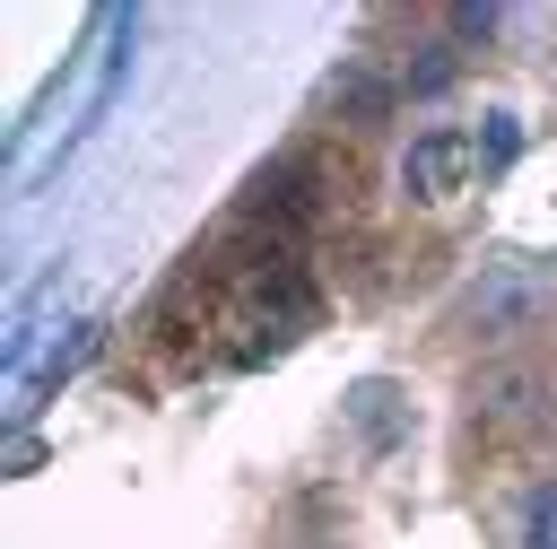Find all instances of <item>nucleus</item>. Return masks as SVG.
Listing matches in <instances>:
<instances>
[{
  "mask_svg": "<svg viewBox=\"0 0 557 549\" xmlns=\"http://www.w3.org/2000/svg\"><path fill=\"white\" fill-rule=\"evenodd\" d=\"M313 322H322V296H313V279L296 270V253H252V279H244L235 322H226V331H235L226 357H235V366H261V357L296 349Z\"/></svg>",
  "mask_w": 557,
  "mask_h": 549,
  "instance_id": "f257e3e1",
  "label": "nucleus"
},
{
  "mask_svg": "<svg viewBox=\"0 0 557 549\" xmlns=\"http://www.w3.org/2000/svg\"><path fill=\"white\" fill-rule=\"evenodd\" d=\"M540 314H548V279L522 270V261H487L470 279V296H461V331H479V340H513Z\"/></svg>",
  "mask_w": 557,
  "mask_h": 549,
  "instance_id": "f03ea898",
  "label": "nucleus"
},
{
  "mask_svg": "<svg viewBox=\"0 0 557 549\" xmlns=\"http://www.w3.org/2000/svg\"><path fill=\"white\" fill-rule=\"evenodd\" d=\"M470 166H479V139L453 131V122H435V131L409 139V157H400V192H409V200H453Z\"/></svg>",
  "mask_w": 557,
  "mask_h": 549,
  "instance_id": "7ed1b4c3",
  "label": "nucleus"
},
{
  "mask_svg": "<svg viewBox=\"0 0 557 549\" xmlns=\"http://www.w3.org/2000/svg\"><path fill=\"white\" fill-rule=\"evenodd\" d=\"M540 401H548V383H540L531 366H479V375H470V418H479V427H496V436L531 427V418H540Z\"/></svg>",
  "mask_w": 557,
  "mask_h": 549,
  "instance_id": "20e7f679",
  "label": "nucleus"
},
{
  "mask_svg": "<svg viewBox=\"0 0 557 549\" xmlns=\"http://www.w3.org/2000/svg\"><path fill=\"white\" fill-rule=\"evenodd\" d=\"M348 418H357L374 444H392V436L409 427V410H400V392H392V383H357V392H348Z\"/></svg>",
  "mask_w": 557,
  "mask_h": 549,
  "instance_id": "39448f33",
  "label": "nucleus"
},
{
  "mask_svg": "<svg viewBox=\"0 0 557 549\" xmlns=\"http://www.w3.org/2000/svg\"><path fill=\"white\" fill-rule=\"evenodd\" d=\"M331 105H339L348 122H374V113L392 105V87H383L374 70H348V78H331Z\"/></svg>",
  "mask_w": 557,
  "mask_h": 549,
  "instance_id": "423d86ee",
  "label": "nucleus"
},
{
  "mask_svg": "<svg viewBox=\"0 0 557 549\" xmlns=\"http://www.w3.org/2000/svg\"><path fill=\"white\" fill-rule=\"evenodd\" d=\"M522 540H531V549H557V479L522 488Z\"/></svg>",
  "mask_w": 557,
  "mask_h": 549,
  "instance_id": "0eeeda50",
  "label": "nucleus"
}]
</instances>
